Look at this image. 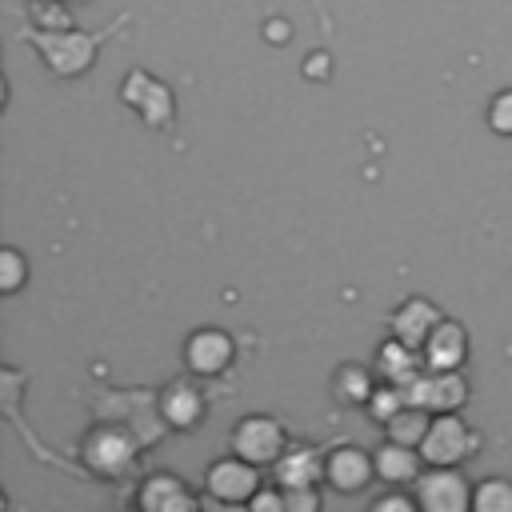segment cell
<instances>
[{"instance_id":"6da1fadb","label":"cell","mask_w":512,"mask_h":512,"mask_svg":"<svg viewBox=\"0 0 512 512\" xmlns=\"http://www.w3.org/2000/svg\"><path fill=\"white\" fill-rule=\"evenodd\" d=\"M408 404H420L428 412H456L464 400H468V388L464 380L456 376V368H428V376H412L400 384Z\"/></svg>"},{"instance_id":"7a4b0ae2","label":"cell","mask_w":512,"mask_h":512,"mask_svg":"<svg viewBox=\"0 0 512 512\" xmlns=\"http://www.w3.org/2000/svg\"><path fill=\"white\" fill-rule=\"evenodd\" d=\"M472 444H476V436L468 432V424L452 412H440L420 440V456L428 464H460L472 452Z\"/></svg>"},{"instance_id":"3957f363","label":"cell","mask_w":512,"mask_h":512,"mask_svg":"<svg viewBox=\"0 0 512 512\" xmlns=\"http://www.w3.org/2000/svg\"><path fill=\"white\" fill-rule=\"evenodd\" d=\"M232 452L252 464H276L284 456V428L272 416H244L232 432Z\"/></svg>"},{"instance_id":"277c9868","label":"cell","mask_w":512,"mask_h":512,"mask_svg":"<svg viewBox=\"0 0 512 512\" xmlns=\"http://www.w3.org/2000/svg\"><path fill=\"white\" fill-rule=\"evenodd\" d=\"M416 500L428 512H460L468 508V484L452 464H432V472L416 476Z\"/></svg>"},{"instance_id":"5b68a950","label":"cell","mask_w":512,"mask_h":512,"mask_svg":"<svg viewBox=\"0 0 512 512\" xmlns=\"http://www.w3.org/2000/svg\"><path fill=\"white\" fill-rule=\"evenodd\" d=\"M256 468L260 464H252V460H244V456H228V460H216L212 468H208V476H204V484H208V496L212 500H224V504H236V500H252L256 496Z\"/></svg>"},{"instance_id":"8992f818","label":"cell","mask_w":512,"mask_h":512,"mask_svg":"<svg viewBox=\"0 0 512 512\" xmlns=\"http://www.w3.org/2000/svg\"><path fill=\"white\" fill-rule=\"evenodd\" d=\"M424 364L428 368H460L464 364V352H468V336L456 320H440L432 328V336L424 340Z\"/></svg>"},{"instance_id":"52a82bcc","label":"cell","mask_w":512,"mask_h":512,"mask_svg":"<svg viewBox=\"0 0 512 512\" xmlns=\"http://www.w3.org/2000/svg\"><path fill=\"white\" fill-rule=\"evenodd\" d=\"M184 360H188L192 372L212 376V372L228 368V360H232V340H228L224 332H216V328L192 332V340H188V348H184Z\"/></svg>"},{"instance_id":"ba28073f","label":"cell","mask_w":512,"mask_h":512,"mask_svg":"<svg viewBox=\"0 0 512 512\" xmlns=\"http://www.w3.org/2000/svg\"><path fill=\"white\" fill-rule=\"evenodd\" d=\"M440 320H444V316H440L428 300H408V304H400L396 316H392V336L404 340L408 348H424V340L432 336V328H436Z\"/></svg>"},{"instance_id":"9c48e42d","label":"cell","mask_w":512,"mask_h":512,"mask_svg":"<svg viewBox=\"0 0 512 512\" xmlns=\"http://www.w3.org/2000/svg\"><path fill=\"white\" fill-rule=\"evenodd\" d=\"M376 460H368L360 448H336L328 460H324V472L328 480L340 488V492H352V488H364L368 476H372Z\"/></svg>"},{"instance_id":"30bf717a","label":"cell","mask_w":512,"mask_h":512,"mask_svg":"<svg viewBox=\"0 0 512 512\" xmlns=\"http://www.w3.org/2000/svg\"><path fill=\"white\" fill-rule=\"evenodd\" d=\"M192 504H196L192 492L168 472L148 476L144 488H140V508H148V512H180V508H192Z\"/></svg>"},{"instance_id":"8fae6325","label":"cell","mask_w":512,"mask_h":512,"mask_svg":"<svg viewBox=\"0 0 512 512\" xmlns=\"http://www.w3.org/2000/svg\"><path fill=\"white\" fill-rule=\"evenodd\" d=\"M160 408H164V416H168V424H176V428H192V424H200V416H204V400H200V392L192 388V384H172L164 396H160Z\"/></svg>"},{"instance_id":"7c38bea8","label":"cell","mask_w":512,"mask_h":512,"mask_svg":"<svg viewBox=\"0 0 512 512\" xmlns=\"http://www.w3.org/2000/svg\"><path fill=\"white\" fill-rule=\"evenodd\" d=\"M88 460L96 472H120L124 464H132V444L120 432H96L88 440Z\"/></svg>"},{"instance_id":"4fadbf2b","label":"cell","mask_w":512,"mask_h":512,"mask_svg":"<svg viewBox=\"0 0 512 512\" xmlns=\"http://www.w3.org/2000/svg\"><path fill=\"white\" fill-rule=\"evenodd\" d=\"M320 452H312V448H288L280 460H276V480L284 484V488H292V484H316L320 480Z\"/></svg>"},{"instance_id":"5bb4252c","label":"cell","mask_w":512,"mask_h":512,"mask_svg":"<svg viewBox=\"0 0 512 512\" xmlns=\"http://www.w3.org/2000/svg\"><path fill=\"white\" fill-rule=\"evenodd\" d=\"M376 472L392 484H404V480H416L420 476V460H416V448L412 444H396L388 440L380 452H376Z\"/></svg>"},{"instance_id":"9a60e30c","label":"cell","mask_w":512,"mask_h":512,"mask_svg":"<svg viewBox=\"0 0 512 512\" xmlns=\"http://www.w3.org/2000/svg\"><path fill=\"white\" fill-rule=\"evenodd\" d=\"M428 408H420V404H404L384 428H388V440H396V444H420L424 440V432H428Z\"/></svg>"},{"instance_id":"2e32d148","label":"cell","mask_w":512,"mask_h":512,"mask_svg":"<svg viewBox=\"0 0 512 512\" xmlns=\"http://www.w3.org/2000/svg\"><path fill=\"white\" fill-rule=\"evenodd\" d=\"M380 372H384V380H392V384L412 380V376H416V348H408L404 340L384 344V348H380Z\"/></svg>"},{"instance_id":"e0dca14e","label":"cell","mask_w":512,"mask_h":512,"mask_svg":"<svg viewBox=\"0 0 512 512\" xmlns=\"http://www.w3.org/2000/svg\"><path fill=\"white\" fill-rule=\"evenodd\" d=\"M376 392V384L368 380V372L364 368H356V364H348V368H340L336 372V396L344 400V404H368V396Z\"/></svg>"},{"instance_id":"ac0fdd59","label":"cell","mask_w":512,"mask_h":512,"mask_svg":"<svg viewBox=\"0 0 512 512\" xmlns=\"http://www.w3.org/2000/svg\"><path fill=\"white\" fill-rule=\"evenodd\" d=\"M404 404H408V396H404V388H400V384H392V380L368 396V412H372V420H376V424H388Z\"/></svg>"},{"instance_id":"d6986e66","label":"cell","mask_w":512,"mask_h":512,"mask_svg":"<svg viewBox=\"0 0 512 512\" xmlns=\"http://www.w3.org/2000/svg\"><path fill=\"white\" fill-rule=\"evenodd\" d=\"M472 504L480 512H512V484L508 480H484L476 492H472Z\"/></svg>"},{"instance_id":"ffe728a7","label":"cell","mask_w":512,"mask_h":512,"mask_svg":"<svg viewBox=\"0 0 512 512\" xmlns=\"http://www.w3.org/2000/svg\"><path fill=\"white\" fill-rule=\"evenodd\" d=\"M20 280H24V260H20L16 248H4V252H0V288H4V292H16Z\"/></svg>"},{"instance_id":"44dd1931","label":"cell","mask_w":512,"mask_h":512,"mask_svg":"<svg viewBox=\"0 0 512 512\" xmlns=\"http://www.w3.org/2000/svg\"><path fill=\"white\" fill-rule=\"evenodd\" d=\"M488 124L500 132V136H512V92H500L488 108Z\"/></svg>"},{"instance_id":"7402d4cb","label":"cell","mask_w":512,"mask_h":512,"mask_svg":"<svg viewBox=\"0 0 512 512\" xmlns=\"http://www.w3.org/2000/svg\"><path fill=\"white\" fill-rule=\"evenodd\" d=\"M320 504V496H316V488L312 484H292V488H284V508L292 512V508H316Z\"/></svg>"},{"instance_id":"603a6c76","label":"cell","mask_w":512,"mask_h":512,"mask_svg":"<svg viewBox=\"0 0 512 512\" xmlns=\"http://www.w3.org/2000/svg\"><path fill=\"white\" fill-rule=\"evenodd\" d=\"M416 504L408 496H376L372 500V512H412Z\"/></svg>"},{"instance_id":"cb8c5ba5","label":"cell","mask_w":512,"mask_h":512,"mask_svg":"<svg viewBox=\"0 0 512 512\" xmlns=\"http://www.w3.org/2000/svg\"><path fill=\"white\" fill-rule=\"evenodd\" d=\"M252 508H284V492H256Z\"/></svg>"}]
</instances>
